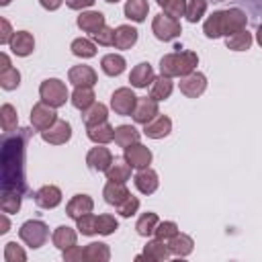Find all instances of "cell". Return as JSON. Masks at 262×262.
I'll return each instance as SVG.
<instances>
[{"label":"cell","instance_id":"29","mask_svg":"<svg viewBox=\"0 0 262 262\" xmlns=\"http://www.w3.org/2000/svg\"><path fill=\"white\" fill-rule=\"evenodd\" d=\"M72 104L78 108V111H86L90 108L96 100H94V90L90 86H76V90L72 92Z\"/></svg>","mask_w":262,"mask_h":262},{"label":"cell","instance_id":"57","mask_svg":"<svg viewBox=\"0 0 262 262\" xmlns=\"http://www.w3.org/2000/svg\"><path fill=\"white\" fill-rule=\"evenodd\" d=\"M256 41H258V45L262 47V25H260L258 31H256Z\"/></svg>","mask_w":262,"mask_h":262},{"label":"cell","instance_id":"41","mask_svg":"<svg viewBox=\"0 0 262 262\" xmlns=\"http://www.w3.org/2000/svg\"><path fill=\"white\" fill-rule=\"evenodd\" d=\"M70 49H72V53H74L76 57H82V59H88V57H94V55H96V47H94V43L88 41V39H84V37L74 39Z\"/></svg>","mask_w":262,"mask_h":262},{"label":"cell","instance_id":"35","mask_svg":"<svg viewBox=\"0 0 262 262\" xmlns=\"http://www.w3.org/2000/svg\"><path fill=\"white\" fill-rule=\"evenodd\" d=\"M172 80L168 78V76H158L154 82H151V88H149V96L154 98V100H166V98H170V94H172Z\"/></svg>","mask_w":262,"mask_h":262},{"label":"cell","instance_id":"36","mask_svg":"<svg viewBox=\"0 0 262 262\" xmlns=\"http://www.w3.org/2000/svg\"><path fill=\"white\" fill-rule=\"evenodd\" d=\"M203 33L209 39H219L223 37V10H215L203 25Z\"/></svg>","mask_w":262,"mask_h":262},{"label":"cell","instance_id":"1","mask_svg":"<svg viewBox=\"0 0 262 262\" xmlns=\"http://www.w3.org/2000/svg\"><path fill=\"white\" fill-rule=\"evenodd\" d=\"M35 131L31 127H20L16 131L4 133L0 149V170H2V190H14L23 196L31 194L25 180V151L27 143Z\"/></svg>","mask_w":262,"mask_h":262},{"label":"cell","instance_id":"18","mask_svg":"<svg viewBox=\"0 0 262 262\" xmlns=\"http://www.w3.org/2000/svg\"><path fill=\"white\" fill-rule=\"evenodd\" d=\"M8 45H10V49H12L14 55L27 57V55H31L33 49H35V39H33V35H31L29 31H16V33L12 35V39H10Z\"/></svg>","mask_w":262,"mask_h":262},{"label":"cell","instance_id":"55","mask_svg":"<svg viewBox=\"0 0 262 262\" xmlns=\"http://www.w3.org/2000/svg\"><path fill=\"white\" fill-rule=\"evenodd\" d=\"M0 63H2V66H0V70L10 68V59H8V55H6V53H2V55H0Z\"/></svg>","mask_w":262,"mask_h":262},{"label":"cell","instance_id":"60","mask_svg":"<svg viewBox=\"0 0 262 262\" xmlns=\"http://www.w3.org/2000/svg\"><path fill=\"white\" fill-rule=\"evenodd\" d=\"M106 2H111V4H117V2H119V0H106Z\"/></svg>","mask_w":262,"mask_h":262},{"label":"cell","instance_id":"16","mask_svg":"<svg viewBox=\"0 0 262 262\" xmlns=\"http://www.w3.org/2000/svg\"><path fill=\"white\" fill-rule=\"evenodd\" d=\"M133 182H135V188H137L141 194H151V192H156V190H158V186H160L158 172H156V170H151L149 166H147V168H143V170H139V172L135 174Z\"/></svg>","mask_w":262,"mask_h":262},{"label":"cell","instance_id":"12","mask_svg":"<svg viewBox=\"0 0 262 262\" xmlns=\"http://www.w3.org/2000/svg\"><path fill=\"white\" fill-rule=\"evenodd\" d=\"M248 25V16L242 8H227L223 10V37H229L237 31H244Z\"/></svg>","mask_w":262,"mask_h":262},{"label":"cell","instance_id":"46","mask_svg":"<svg viewBox=\"0 0 262 262\" xmlns=\"http://www.w3.org/2000/svg\"><path fill=\"white\" fill-rule=\"evenodd\" d=\"M76 223H78V231L82 235H94V233H98V229H96V217L92 213L82 215L80 219H76Z\"/></svg>","mask_w":262,"mask_h":262},{"label":"cell","instance_id":"38","mask_svg":"<svg viewBox=\"0 0 262 262\" xmlns=\"http://www.w3.org/2000/svg\"><path fill=\"white\" fill-rule=\"evenodd\" d=\"M158 223H160L158 215H156V213H151V211H147V213H143V215L137 219L135 229H137V233H139L141 237H149V235L156 231Z\"/></svg>","mask_w":262,"mask_h":262},{"label":"cell","instance_id":"7","mask_svg":"<svg viewBox=\"0 0 262 262\" xmlns=\"http://www.w3.org/2000/svg\"><path fill=\"white\" fill-rule=\"evenodd\" d=\"M55 121H57V115H55V108L53 106H49L43 100L37 102V104H33V108H31V125H33L35 131H45Z\"/></svg>","mask_w":262,"mask_h":262},{"label":"cell","instance_id":"50","mask_svg":"<svg viewBox=\"0 0 262 262\" xmlns=\"http://www.w3.org/2000/svg\"><path fill=\"white\" fill-rule=\"evenodd\" d=\"M92 39L98 43V45H104V47H111L113 43H115V29H111V27H102L100 31H96L94 35H92Z\"/></svg>","mask_w":262,"mask_h":262},{"label":"cell","instance_id":"43","mask_svg":"<svg viewBox=\"0 0 262 262\" xmlns=\"http://www.w3.org/2000/svg\"><path fill=\"white\" fill-rule=\"evenodd\" d=\"M207 12V0H188L186 4V20L188 23H199Z\"/></svg>","mask_w":262,"mask_h":262},{"label":"cell","instance_id":"4","mask_svg":"<svg viewBox=\"0 0 262 262\" xmlns=\"http://www.w3.org/2000/svg\"><path fill=\"white\" fill-rule=\"evenodd\" d=\"M18 237H20L29 248L37 250V248H41V246L47 242V237H49V227H47L43 221H39V219H31V221H25V223L20 225Z\"/></svg>","mask_w":262,"mask_h":262},{"label":"cell","instance_id":"21","mask_svg":"<svg viewBox=\"0 0 262 262\" xmlns=\"http://www.w3.org/2000/svg\"><path fill=\"white\" fill-rule=\"evenodd\" d=\"M154 80H156L154 68H151L147 61L137 63V66L131 70V74H129V82H131L133 88H147V86H151Z\"/></svg>","mask_w":262,"mask_h":262},{"label":"cell","instance_id":"23","mask_svg":"<svg viewBox=\"0 0 262 262\" xmlns=\"http://www.w3.org/2000/svg\"><path fill=\"white\" fill-rule=\"evenodd\" d=\"M86 135H88L90 141H94L98 145H104V143L115 139V127L106 121L98 123V125H90V127H86Z\"/></svg>","mask_w":262,"mask_h":262},{"label":"cell","instance_id":"19","mask_svg":"<svg viewBox=\"0 0 262 262\" xmlns=\"http://www.w3.org/2000/svg\"><path fill=\"white\" fill-rule=\"evenodd\" d=\"M92 209H94V201L88 194H74L70 199V203L66 205V213L72 219H80L82 215L92 213Z\"/></svg>","mask_w":262,"mask_h":262},{"label":"cell","instance_id":"58","mask_svg":"<svg viewBox=\"0 0 262 262\" xmlns=\"http://www.w3.org/2000/svg\"><path fill=\"white\" fill-rule=\"evenodd\" d=\"M8 2H10V0H0V4H2V6H6Z\"/></svg>","mask_w":262,"mask_h":262},{"label":"cell","instance_id":"33","mask_svg":"<svg viewBox=\"0 0 262 262\" xmlns=\"http://www.w3.org/2000/svg\"><path fill=\"white\" fill-rule=\"evenodd\" d=\"M51 239H53V246H55V248H59V250L63 252L66 248H70V246H74V244H76L78 233H76L72 227H68V225H59V227L53 231Z\"/></svg>","mask_w":262,"mask_h":262},{"label":"cell","instance_id":"34","mask_svg":"<svg viewBox=\"0 0 262 262\" xmlns=\"http://www.w3.org/2000/svg\"><path fill=\"white\" fill-rule=\"evenodd\" d=\"M147 12H149L147 0H127L125 4V16L133 23H143Z\"/></svg>","mask_w":262,"mask_h":262},{"label":"cell","instance_id":"47","mask_svg":"<svg viewBox=\"0 0 262 262\" xmlns=\"http://www.w3.org/2000/svg\"><path fill=\"white\" fill-rule=\"evenodd\" d=\"M4 260L6 262H25L27 254H25V250L16 242H8L4 246Z\"/></svg>","mask_w":262,"mask_h":262},{"label":"cell","instance_id":"25","mask_svg":"<svg viewBox=\"0 0 262 262\" xmlns=\"http://www.w3.org/2000/svg\"><path fill=\"white\" fill-rule=\"evenodd\" d=\"M104 174H106V180H111V182H123L125 184L131 178V166L127 164L125 158H115L113 164L108 166V170Z\"/></svg>","mask_w":262,"mask_h":262},{"label":"cell","instance_id":"28","mask_svg":"<svg viewBox=\"0 0 262 262\" xmlns=\"http://www.w3.org/2000/svg\"><path fill=\"white\" fill-rule=\"evenodd\" d=\"M125 57L119 55V53H106L102 59H100V68L106 76H121L125 72Z\"/></svg>","mask_w":262,"mask_h":262},{"label":"cell","instance_id":"9","mask_svg":"<svg viewBox=\"0 0 262 262\" xmlns=\"http://www.w3.org/2000/svg\"><path fill=\"white\" fill-rule=\"evenodd\" d=\"M178 86H180V92H182L184 96H188V98H199V96L207 90V78H205V74H201V72H192V74H188V76H182Z\"/></svg>","mask_w":262,"mask_h":262},{"label":"cell","instance_id":"10","mask_svg":"<svg viewBox=\"0 0 262 262\" xmlns=\"http://www.w3.org/2000/svg\"><path fill=\"white\" fill-rule=\"evenodd\" d=\"M123 158H125L127 164H129L131 168H135V170H143V168H147V166L151 164V151H149V147L141 145L139 141L133 143V145H129V147H125Z\"/></svg>","mask_w":262,"mask_h":262},{"label":"cell","instance_id":"45","mask_svg":"<svg viewBox=\"0 0 262 262\" xmlns=\"http://www.w3.org/2000/svg\"><path fill=\"white\" fill-rule=\"evenodd\" d=\"M186 0H166L164 4H162V8H164V14H168V16H172V18H180V16H184L186 14Z\"/></svg>","mask_w":262,"mask_h":262},{"label":"cell","instance_id":"15","mask_svg":"<svg viewBox=\"0 0 262 262\" xmlns=\"http://www.w3.org/2000/svg\"><path fill=\"white\" fill-rule=\"evenodd\" d=\"M170 131H172V121H170V117L160 115V113H158L149 123L143 125V133H145L147 137H151V139H162V137L170 135Z\"/></svg>","mask_w":262,"mask_h":262},{"label":"cell","instance_id":"6","mask_svg":"<svg viewBox=\"0 0 262 262\" xmlns=\"http://www.w3.org/2000/svg\"><path fill=\"white\" fill-rule=\"evenodd\" d=\"M135 104H137V96H135L133 90L127 88V86L117 88V90L113 92V96H111V108H113L117 115H123V117L133 115Z\"/></svg>","mask_w":262,"mask_h":262},{"label":"cell","instance_id":"26","mask_svg":"<svg viewBox=\"0 0 262 262\" xmlns=\"http://www.w3.org/2000/svg\"><path fill=\"white\" fill-rule=\"evenodd\" d=\"M131 192L127 190V186L123 184V182H106L104 184V188H102V196H104V201L108 203V205H119V203H123L127 196H129Z\"/></svg>","mask_w":262,"mask_h":262},{"label":"cell","instance_id":"42","mask_svg":"<svg viewBox=\"0 0 262 262\" xmlns=\"http://www.w3.org/2000/svg\"><path fill=\"white\" fill-rule=\"evenodd\" d=\"M20 84V72L16 68H6V70H0V86L4 90H14L18 88Z\"/></svg>","mask_w":262,"mask_h":262},{"label":"cell","instance_id":"24","mask_svg":"<svg viewBox=\"0 0 262 262\" xmlns=\"http://www.w3.org/2000/svg\"><path fill=\"white\" fill-rule=\"evenodd\" d=\"M137 43V29L131 25H119L115 29V47L117 49H131Z\"/></svg>","mask_w":262,"mask_h":262},{"label":"cell","instance_id":"5","mask_svg":"<svg viewBox=\"0 0 262 262\" xmlns=\"http://www.w3.org/2000/svg\"><path fill=\"white\" fill-rule=\"evenodd\" d=\"M151 31H154L156 39H160V41H174L176 37H180L182 27H180V23H178L176 18H172V16H168V14H164V12H160V14L154 16Z\"/></svg>","mask_w":262,"mask_h":262},{"label":"cell","instance_id":"20","mask_svg":"<svg viewBox=\"0 0 262 262\" xmlns=\"http://www.w3.org/2000/svg\"><path fill=\"white\" fill-rule=\"evenodd\" d=\"M68 80L74 86H90L92 88L98 82V76L90 66H74L68 72Z\"/></svg>","mask_w":262,"mask_h":262},{"label":"cell","instance_id":"61","mask_svg":"<svg viewBox=\"0 0 262 262\" xmlns=\"http://www.w3.org/2000/svg\"><path fill=\"white\" fill-rule=\"evenodd\" d=\"M213 2H223V0H213Z\"/></svg>","mask_w":262,"mask_h":262},{"label":"cell","instance_id":"3","mask_svg":"<svg viewBox=\"0 0 262 262\" xmlns=\"http://www.w3.org/2000/svg\"><path fill=\"white\" fill-rule=\"evenodd\" d=\"M39 96L43 102H47L49 106L53 108H59L66 104V100L70 98V92H68V86L57 80V78H49V80H43L41 86H39Z\"/></svg>","mask_w":262,"mask_h":262},{"label":"cell","instance_id":"52","mask_svg":"<svg viewBox=\"0 0 262 262\" xmlns=\"http://www.w3.org/2000/svg\"><path fill=\"white\" fill-rule=\"evenodd\" d=\"M0 27H2V31H0V43L2 45H6V43H10V39H12V29H10V23L6 20V18H0Z\"/></svg>","mask_w":262,"mask_h":262},{"label":"cell","instance_id":"27","mask_svg":"<svg viewBox=\"0 0 262 262\" xmlns=\"http://www.w3.org/2000/svg\"><path fill=\"white\" fill-rule=\"evenodd\" d=\"M166 244H168V248H170L172 256H178V258L188 256V254L192 252V248H194L192 237H190V235H186V233H176V235H174L172 239H168Z\"/></svg>","mask_w":262,"mask_h":262},{"label":"cell","instance_id":"44","mask_svg":"<svg viewBox=\"0 0 262 262\" xmlns=\"http://www.w3.org/2000/svg\"><path fill=\"white\" fill-rule=\"evenodd\" d=\"M117 227H119V223H117V219L113 215L102 213V215L96 217V229H98L100 235H111L113 231H117Z\"/></svg>","mask_w":262,"mask_h":262},{"label":"cell","instance_id":"17","mask_svg":"<svg viewBox=\"0 0 262 262\" xmlns=\"http://www.w3.org/2000/svg\"><path fill=\"white\" fill-rule=\"evenodd\" d=\"M33 196H35L37 207H41V209H55L61 203V190L57 186H53V184L41 186Z\"/></svg>","mask_w":262,"mask_h":262},{"label":"cell","instance_id":"48","mask_svg":"<svg viewBox=\"0 0 262 262\" xmlns=\"http://www.w3.org/2000/svg\"><path fill=\"white\" fill-rule=\"evenodd\" d=\"M176 233H178V225H176L174 221H162V223H158V227H156V231H154V235H156L158 239H164V242L172 239Z\"/></svg>","mask_w":262,"mask_h":262},{"label":"cell","instance_id":"13","mask_svg":"<svg viewBox=\"0 0 262 262\" xmlns=\"http://www.w3.org/2000/svg\"><path fill=\"white\" fill-rule=\"evenodd\" d=\"M156 115H158V100H154L151 96H149V98H147V96H143V98L137 96V104H135L133 115H131L133 121L139 123V125H145V123H149Z\"/></svg>","mask_w":262,"mask_h":262},{"label":"cell","instance_id":"30","mask_svg":"<svg viewBox=\"0 0 262 262\" xmlns=\"http://www.w3.org/2000/svg\"><path fill=\"white\" fill-rule=\"evenodd\" d=\"M84 260H88V262H108L111 260V248L102 242H92L84 248Z\"/></svg>","mask_w":262,"mask_h":262},{"label":"cell","instance_id":"51","mask_svg":"<svg viewBox=\"0 0 262 262\" xmlns=\"http://www.w3.org/2000/svg\"><path fill=\"white\" fill-rule=\"evenodd\" d=\"M82 258H84V250L80 246H76V244L63 250V260L66 262H80Z\"/></svg>","mask_w":262,"mask_h":262},{"label":"cell","instance_id":"53","mask_svg":"<svg viewBox=\"0 0 262 262\" xmlns=\"http://www.w3.org/2000/svg\"><path fill=\"white\" fill-rule=\"evenodd\" d=\"M94 2H96V0H66L68 8H72V10H84V8H90V6H94Z\"/></svg>","mask_w":262,"mask_h":262},{"label":"cell","instance_id":"11","mask_svg":"<svg viewBox=\"0 0 262 262\" xmlns=\"http://www.w3.org/2000/svg\"><path fill=\"white\" fill-rule=\"evenodd\" d=\"M113 154H111V149L108 147H102V145H98L96 143V147H92L88 154H86V164H88V168L90 170H94V172H106L108 170V166L113 164Z\"/></svg>","mask_w":262,"mask_h":262},{"label":"cell","instance_id":"8","mask_svg":"<svg viewBox=\"0 0 262 262\" xmlns=\"http://www.w3.org/2000/svg\"><path fill=\"white\" fill-rule=\"evenodd\" d=\"M41 137L45 143L49 145H61V143H68L70 137H72V125L63 119H57L49 129L41 131Z\"/></svg>","mask_w":262,"mask_h":262},{"label":"cell","instance_id":"14","mask_svg":"<svg viewBox=\"0 0 262 262\" xmlns=\"http://www.w3.org/2000/svg\"><path fill=\"white\" fill-rule=\"evenodd\" d=\"M170 248L164 239H151L147 242V246L143 248V254H139L135 260H147V262H160V260H168L170 258Z\"/></svg>","mask_w":262,"mask_h":262},{"label":"cell","instance_id":"40","mask_svg":"<svg viewBox=\"0 0 262 262\" xmlns=\"http://www.w3.org/2000/svg\"><path fill=\"white\" fill-rule=\"evenodd\" d=\"M20 201H23V194L20 192H14V190H2L0 192V207L8 215L10 213H18Z\"/></svg>","mask_w":262,"mask_h":262},{"label":"cell","instance_id":"22","mask_svg":"<svg viewBox=\"0 0 262 262\" xmlns=\"http://www.w3.org/2000/svg\"><path fill=\"white\" fill-rule=\"evenodd\" d=\"M78 27L84 31V33H90V35H94L96 31H100L106 23H104V14L102 12H98V10H88V12H80V16H78Z\"/></svg>","mask_w":262,"mask_h":262},{"label":"cell","instance_id":"54","mask_svg":"<svg viewBox=\"0 0 262 262\" xmlns=\"http://www.w3.org/2000/svg\"><path fill=\"white\" fill-rule=\"evenodd\" d=\"M39 4H41L45 10H57V8L63 4V0H39Z\"/></svg>","mask_w":262,"mask_h":262},{"label":"cell","instance_id":"59","mask_svg":"<svg viewBox=\"0 0 262 262\" xmlns=\"http://www.w3.org/2000/svg\"><path fill=\"white\" fill-rule=\"evenodd\" d=\"M156 2H158V4H160V6H162V4H164V2H166V0H156Z\"/></svg>","mask_w":262,"mask_h":262},{"label":"cell","instance_id":"56","mask_svg":"<svg viewBox=\"0 0 262 262\" xmlns=\"http://www.w3.org/2000/svg\"><path fill=\"white\" fill-rule=\"evenodd\" d=\"M0 225H2V229H0V233H6L8 231V219L2 215V219H0Z\"/></svg>","mask_w":262,"mask_h":262},{"label":"cell","instance_id":"32","mask_svg":"<svg viewBox=\"0 0 262 262\" xmlns=\"http://www.w3.org/2000/svg\"><path fill=\"white\" fill-rule=\"evenodd\" d=\"M137 141H139V131L133 125H119L115 129V143L119 147L125 149V147L133 145V143H137Z\"/></svg>","mask_w":262,"mask_h":262},{"label":"cell","instance_id":"37","mask_svg":"<svg viewBox=\"0 0 262 262\" xmlns=\"http://www.w3.org/2000/svg\"><path fill=\"white\" fill-rule=\"evenodd\" d=\"M252 41H254L252 39V33H248L246 29L244 31H237V33H233L229 37H225V45L231 51H248L252 47Z\"/></svg>","mask_w":262,"mask_h":262},{"label":"cell","instance_id":"49","mask_svg":"<svg viewBox=\"0 0 262 262\" xmlns=\"http://www.w3.org/2000/svg\"><path fill=\"white\" fill-rule=\"evenodd\" d=\"M137 209H139V199L133 196V194H129L123 203L117 205V213H119L121 217H131V215L137 213Z\"/></svg>","mask_w":262,"mask_h":262},{"label":"cell","instance_id":"2","mask_svg":"<svg viewBox=\"0 0 262 262\" xmlns=\"http://www.w3.org/2000/svg\"><path fill=\"white\" fill-rule=\"evenodd\" d=\"M199 63V55L194 51H174L160 59V72L162 76L176 78V76H188L194 72Z\"/></svg>","mask_w":262,"mask_h":262},{"label":"cell","instance_id":"39","mask_svg":"<svg viewBox=\"0 0 262 262\" xmlns=\"http://www.w3.org/2000/svg\"><path fill=\"white\" fill-rule=\"evenodd\" d=\"M0 123H2V131L4 133H10L16 129L18 125V115H16V108L12 104H2L0 106Z\"/></svg>","mask_w":262,"mask_h":262},{"label":"cell","instance_id":"31","mask_svg":"<svg viewBox=\"0 0 262 262\" xmlns=\"http://www.w3.org/2000/svg\"><path fill=\"white\" fill-rule=\"evenodd\" d=\"M106 117H108V108H106V104H102V102H94L90 108L82 111V121H84V125H86V127H90V125H98V123H104V121H106Z\"/></svg>","mask_w":262,"mask_h":262}]
</instances>
